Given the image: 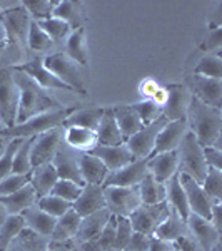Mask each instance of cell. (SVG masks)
Masks as SVG:
<instances>
[{
  "mask_svg": "<svg viewBox=\"0 0 222 251\" xmlns=\"http://www.w3.org/2000/svg\"><path fill=\"white\" fill-rule=\"evenodd\" d=\"M20 214H22L23 221H25V228H29L30 231H34V233L40 234V236L50 240L52 233H54V228H55V223H57L55 218H52L50 214L44 213L37 206V203L32 204L30 208L23 209Z\"/></svg>",
  "mask_w": 222,
  "mask_h": 251,
  "instance_id": "cb8c5ba5",
  "label": "cell"
},
{
  "mask_svg": "<svg viewBox=\"0 0 222 251\" xmlns=\"http://www.w3.org/2000/svg\"><path fill=\"white\" fill-rule=\"evenodd\" d=\"M7 143H9V141H7V139H3V137H0V157H2L3 151H5V148H7Z\"/></svg>",
  "mask_w": 222,
  "mask_h": 251,
  "instance_id": "be15d7a7",
  "label": "cell"
},
{
  "mask_svg": "<svg viewBox=\"0 0 222 251\" xmlns=\"http://www.w3.org/2000/svg\"><path fill=\"white\" fill-rule=\"evenodd\" d=\"M37 206L42 209L44 213L50 214V216L55 218V220H59L60 216H64L67 211H70V209H72V203L64 201L62 198L55 196V194H52V193L47 194V196L39 198Z\"/></svg>",
  "mask_w": 222,
  "mask_h": 251,
  "instance_id": "7bdbcfd3",
  "label": "cell"
},
{
  "mask_svg": "<svg viewBox=\"0 0 222 251\" xmlns=\"http://www.w3.org/2000/svg\"><path fill=\"white\" fill-rule=\"evenodd\" d=\"M222 29L221 27H217L216 30L212 32L211 34V37H209V40H207V47L209 49H216V50H219L221 49V42H222Z\"/></svg>",
  "mask_w": 222,
  "mask_h": 251,
  "instance_id": "91938a15",
  "label": "cell"
},
{
  "mask_svg": "<svg viewBox=\"0 0 222 251\" xmlns=\"http://www.w3.org/2000/svg\"><path fill=\"white\" fill-rule=\"evenodd\" d=\"M114 251H119V250H114Z\"/></svg>",
  "mask_w": 222,
  "mask_h": 251,
  "instance_id": "03108f58",
  "label": "cell"
},
{
  "mask_svg": "<svg viewBox=\"0 0 222 251\" xmlns=\"http://www.w3.org/2000/svg\"><path fill=\"white\" fill-rule=\"evenodd\" d=\"M74 109L68 107H57L52 109V111L42 112V114H37L30 119H27L25 123L15 124L12 127H3L0 131V137L10 141V139H27V137H35L40 136L44 132H48L52 129L62 127L64 123H66L67 116Z\"/></svg>",
  "mask_w": 222,
  "mask_h": 251,
  "instance_id": "277c9868",
  "label": "cell"
},
{
  "mask_svg": "<svg viewBox=\"0 0 222 251\" xmlns=\"http://www.w3.org/2000/svg\"><path fill=\"white\" fill-rule=\"evenodd\" d=\"M132 234H134V229H132V225L129 221V218L124 216H117L115 218V240H114V250L124 251L127 246V243L131 241Z\"/></svg>",
  "mask_w": 222,
  "mask_h": 251,
  "instance_id": "7dc6e473",
  "label": "cell"
},
{
  "mask_svg": "<svg viewBox=\"0 0 222 251\" xmlns=\"http://www.w3.org/2000/svg\"><path fill=\"white\" fill-rule=\"evenodd\" d=\"M187 228L194 241L199 245L202 251H212L214 246L221 243V231L205 218L191 213L187 218Z\"/></svg>",
  "mask_w": 222,
  "mask_h": 251,
  "instance_id": "e0dca14e",
  "label": "cell"
},
{
  "mask_svg": "<svg viewBox=\"0 0 222 251\" xmlns=\"http://www.w3.org/2000/svg\"><path fill=\"white\" fill-rule=\"evenodd\" d=\"M200 186L212 204H222V171L209 168Z\"/></svg>",
  "mask_w": 222,
  "mask_h": 251,
  "instance_id": "b9f144b4",
  "label": "cell"
},
{
  "mask_svg": "<svg viewBox=\"0 0 222 251\" xmlns=\"http://www.w3.org/2000/svg\"><path fill=\"white\" fill-rule=\"evenodd\" d=\"M19 87L14 79V66L9 57L2 54L0 57V123L5 127L17 124L19 112Z\"/></svg>",
  "mask_w": 222,
  "mask_h": 251,
  "instance_id": "5b68a950",
  "label": "cell"
},
{
  "mask_svg": "<svg viewBox=\"0 0 222 251\" xmlns=\"http://www.w3.org/2000/svg\"><path fill=\"white\" fill-rule=\"evenodd\" d=\"M37 22V20H35ZM39 25L40 29H42L48 37L52 39V42L55 44V46H60V44H64L68 37V34H70V27L67 25L64 20L60 19H55V17H48V19H44V20H39Z\"/></svg>",
  "mask_w": 222,
  "mask_h": 251,
  "instance_id": "60d3db41",
  "label": "cell"
},
{
  "mask_svg": "<svg viewBox=\"0 0 222 251\" xmlns=\"http://www.w3.org/2000/svg\"><path fill=\"white\" fill-rule=\"evenodd\" d=\"M149 174L147 159H134L124 168L117 169L114 173H109L102 186H124V188H131V186H139L140 181Z\"/></svg>",
  "mask_w": 222,
  "mask_h": 251,
  "instance_id": "ac0fdd59",
  "label": "cell"
},
{
  "mask_svg": "<svg viewBox=\"0 0 222 251\" xmlns=\"http://www.w3.org/2000/svg\"><path fill=\"white\" fill-rule=\"evenodd\" d=\"M115 117V123L119 126V131L124 137V143L127 139H131L135 132H139L142 129V121H140L139 114L134 109V106H117L112 109Z\"/></svg>",
  "mask_w": 222,
  "mask_h": 251,
  "instance_id": "f546056e",
  "label": "cell"
},
{
  "mask_svg": "<svg viewBox=\"0 0 222 251\" xmlns=\"http://www.w3.org/2000/svg\"><path fill=\"white\" fill-rule=\"evenodd\" d=\"M27 12L30 14L32 20H44L52 17V10H54L55 2L54 0H25L22 2Z\"/></svg>",
  "mask_w": 222,
  "mask_h": 251,
  "instance_id": "bcb514c9",
  "label": "cell"
},
{
  "mask_svg": "<svg viewBox=\"0 0 222 251\" xmlns=\"http://www.w3.org/2000/svg\"><path fill=\"white\" fill-rule=\"evenodd\" d=\"M149 251H176V246H174V243H171V241H162V240H159V238L152 236L151 250Z\"/></svg>",
  "mask_w": 222,
  "mask_h": 251,
  "instance_id": "6f0895ef",
  "label": "cell"
},
{
  "mask_svg": "<svg viewBox=\"0 0 222 251\" xmlns=\"http://www.w3.org/2000/svg\"><path fill=\"white\" fill-rule=\"evenodd\" d=\"M48 243H50L48 238H44L25 228L20 231V234L10 243L5 251H50Z\"/></svg>",
  "mask_w": 222,
  "mask_h": 251,
  "instance_id": "d590c367",
  "label": "cell"
},
{
  "mask_svg": "<svg viewBox=\"0 0 222 251\" xmlns=\"http://www.w3.org/2000/svg\"><path fill=\"white\" fill-rule=\"evenodd\" d=\"M169 206L167 201L157 204H140L139 208H135L134 211L129 214V221L132 225V229L135 233H142L147 236H152L157 226L164 221V218L169 214Z\"/></svg>",
  "mask_w": 222,
  "mask_h": 251,
  "instance_id": "9c48e42d",
  "label": "cell"
},
{
  "mask_svg": "<svg viewBox=\"0 0 222 251\" xmlns=\"http://www.w3.org/2000/svg\"><path fill=\"white\" fill-rule=\"evenodd\" d=\"M177 156H179V169L177 173L185 174L192 177L196 183L202 184L205 174H207V164L204 157V148L199 144L196 136L191 131L184 136L182 143L177 148Z\"/></svg>",
  "mask_w": 222,
  "mask_h": 251,
  "instance_id": "52a82bcc",
  "label": "cell"
},
{
  "mask_svg": "<svg viewBox=\"0 0 222 251\" xmlns=\"http://www.w3.org/2000/svg\"><path fill=\"white\" fill-rule=\"evenodd\" d=\"M90 154L102 161V164L109 169V173H114L129 164L131 161H134L126 143L119 146H95L90 151Z\"/></svg>",
  "mask_w": 222,
  "mask_h": 251,
  "instance_id": "44dd1931",
  "label": "cell"
},
{
  "mask_svg": "<svg viewBox=\"0 0 222 251\" xmlns=\"http://www.w3.org/2000/svg\"><path fill=\"white\" fill-rule=\"evenodd\" d=\"M22 229H25V221L22 214H9L0 228V251L9 248V245L19 236Z\"/></svg>",
  "mask_w": 222,
  "mask_h": 251,
  "instance_id": "f35d334b",
  "label": "cell"
},
{
  "mask_svg": "<svg viewBox=\"0 0 222 251\" xmlns=\"http://www.w3.org/2000/svg\"><path fill=\"white\" fill-rule=\"evenodd\" d=\"M179 174V181L184 188L185 198H187V204L189 209H191L192 214H197L200 218H205V220H211V209H212V203L207 198V194L204 193L202 186L192 179V177L185 176V174Z\"/></svg>",
  "mask_w": 222,
  "mask_h": 251,
  "instance_id": "2e32d148",
  "label": "cell"
},
{
  "mask_svg": "<svg viewBox=\"0 0 222 251\" xmlns=\"http://www.w3.org/2000/svg\"><path fill=\"white\" fill-rule=\"evenodd\" d=\"M106 109L102 107H90V109H74L70 114L67 116L64 127H70V126H77V127H86L90 131H95L102 119Z\"/></svg>",
  "mask_w": 222,
  "mask_h": 251,
  "instance_id": "e575fe53",
  "label": "cell"
},
{
  "mask_svg": "<svg viewBox=\"0 0 222 251\" xmlns=\"http://www.w3.org/2000/svg\"><path fill=\"white\" fill-rule=\"evenodd\" d=\"M20 143H22V139H10L9 143H7L5 151H3L2 157H0V179H3V177L12 174L14 157H15V152H17Z\"/></svg>",
  "mask_w": 222,
  "mask_h": 251,
  "instance_id": "f907efd6",
  "label": "cell"
},
{
  "mask_svg": "<svg viewBox=\"0 0 222 251\" xmlns=\"http://www.w3.org/2000/svg\"><path fill=\"white\" fill-rule=\"evenodd\" d=\"M209 221H211L219 231H222V204H212L211 220Z\"/></svg>",
  "mask_w": 222,
  "mask_h": 251,
  "instance_id": "680465c9",
  "label": "cell"
},
{
  "mask_svg": "<svg viewBox=\"0 0 222 251\" xmlns=\"http://www.w3.org/2000/svg\"><path fill=\"white\" fill-rule=\"evenodd\" d=\"M37 194H35L34 188L29 183L19 191L7 194V196H0V204L7 209L9 214H20L23 209L30 208L32 204L37 203Z\"/></svg>",
  "mask_w": 222,
  "mask_h": 251,
  "instance_id": "1f68e13d",
  "label": "cell"
},
{
  "mask_svg": "<svg viewBox=\"0 0 222 251\" xmlns=\"http://www.w3.org/2000/svg\"><path fill=\"white\" fill-rule=\"evenodd\" d=\"M48 250L50 251H79L75 240L67 241H50L48 243Z\"/></svg>",
  "mask_w": 222,
  "mask_h": 251,
  "instance_id": "11a10c76",
  "label": "cell"
},
{
  "mask_svg": "<svg viewBox=\"0 0 222 251\" xmlns=\"http://www.w3.org/2000/svg\"><path fill=\"white\" fill-rule=\"evenodd\" d=\"M187 121L189 131L196 136L202 148L216 146L221 148V131H222V112L221 109L211 107L200 102L197 97H191L187 107Z\"/></svg>",
  "mask_w": 222,
  "mask_h": 251,
  "instance_id": "7a4b0ae2",
  "label": "cell"
},
{
  "mask_svg": "<svg viewBox=\"0 0 222 251\" xmlns=\"http://www.w3.org/2000/svg\"><path fill=\"white\" fill-rule=\"evenodd\" d=\"M64 143L79 152H90L97 146V134L90 129L70 126L64 127Z\"/></svg>",
  "mask_w": 222,
  "mask_h": 251,
  "instance_id": "f1b7e54d",
  "label": "cell"
},
{
  "mask_svg": "<svg viewBox=\"0 0 222 251\" xmlns=\"http://www.w3.org/2000/svg\"><path fill=\"white\" fill-rule=\"evenodd\" d=\"M189 132L187 121H167V124L162 127V131L159 132L154 146V152L152 154H159V152H171L177 151L179 144L182 143L184 136Z\"/></svg>",
  "mask_w": 222,
  "mask_h": 251,
  "instance_id": "d6986e66",
  "label": "cell"
},
{
  "mask_svg": "<svg viewBox=\"0 0 222 251\" xmlns=\"http://www.w3.org/2000/svg\"><path fill=\"white\" fill-rule=\"evenodd\" d=\"M185 87L189 89L191 96L197 97L200 102L211 107L221 109L222 106V80L202 77V75L191 74L185 80Z\"/></svg>",
  "mask_w": 222,
  "mask_h": 251,
  "instance_id": "7c38bea8",
  "label": "cell"
},
{
  "mask_svg": "<svg viewBox=\"0 0 222 251\" xmlns=\"http://www.w3.org/2000/svg\"><path fill=\"white\" fill-rule=\"evenodd\" d=\"M34 137L22 139L17 152L14 157V166H12V174H29L32 173V163H30V148Z\"/></svg>",
  "mask_w": 222,
  "mask_h": 251,
  "instance_id": "f6af8a7d",
  "label": "cell"
},
{
  "mask_svg": "<svg viewBox=\"0 0 222 251\" xmlns=\"http://www.w3.org/2000/svg\"><path fill=\"white\" fill-rule=\"evenodd\" d=\"M176 251H179V250H176Z\"/></svg>",
  "mask_w": 222,
  "mask_h": 251,
  "instance_id": "003e7915",
  "label": "cell"
},
{
  "mask_svg": "<svg viewBox=\"0 0 222 251\" xmlns=\"http://www.w3.org/2000/svg\"><path fill=\"white\" fill-rule=\"evenodd\" d=\"M27 47L29 50L35 52V54H44V52L54 50L55 44L52 42V39L40 29V25L35 20H32L30 29H29V37H27Z\"/></svg>",
  "mask_w": 222,
  "mask_h": 251,
  "instance_id": "ab89813d",
  "label": "cell"
},
{
  "mask_svg": "<svg viewBox=\"0 0 222 251\" xmlns=\"http://www.w3.org/2000/svg\"><path fill=\"white\" fill-rule=\"evenodd\" d=\"M7 47V37H5V29H3V24L0 20V57H2L3 50Z\"/></svg>",
  "mask_w": 222,
  "mask_h": 251,
  "instance_id": "94428289",
  "label": "cell"
},
{
  "mask_svg": "<svg viewBox=\"0 0 222 251\" xmlns=\"http://www.w3.org/2000/svg\"><path fill=\"white\" fill-rule=\"evenodd\" d=\"M187 234H191L187 228V221L182 220V218L171 208L169 209V214L164 218V221L157 226V229L152 236L159 238V240H162V241L174 243L176 240H179V238H182V236H187Z\"/></svg>",
  "mask_w": 222,
  "mask_h": 251,
  "instance_id": "d4e9b609",
  "label": "cell"
},
{
  "mask_svg": "<svg viewBox=\"0 0 222 251\" xmlns=\"http://www.w3.org/2000/svg\"><path fill=\"white\" fill-rule=\"evenodd\" d=\"M192 74L202 75V77L221 79L222 77V60L219 54H207L202 59H199L197 66L194 67Z\"/></svg>",
  "mask_w": 222,
  "mask_h": 251,
  "instance_id": "ee69618b",
  "label": "cell"
},
{
  "mask_svg": "<svg viewBox=\"0 0 222 251\" xmlns=\"http://www.w3.org/2000/svg\"><path fill=\"white\" fill-rule=\"evenodd\" d=\"M14 79L19 87V112H17V124L25 123L30 117L42 114V112L52 111V109L62 107L59 100L48 91L40 87L34 79L23 74L20 69L14 67Z\"/></svg>",
  "mask_w": 222,
  "mask_h": 251,
  "instance_id": "6da1fadb",
  "label": "cell"
},
{
  "mask_svg": "<svg viewBox=\"0 0 222 251\" xmlns=\"http://www.w3.org/2000/svg\"><path fill=\"white\" fill-rule=\"evenodd\" d=\"M42 59H44V66H45L60 82L66 84L72 92H79V94H82V96L89 94L82 67H80L77 62H74L68 55H66L64 52H50V54Z\"/></svg>",
  "mask_w": 222,
  "mask_h": 251,
  "instance_id": "8992f818",
  "label": "cell"
},
{
  "mask_svg": "<svg viewBox=\"0 0 222 251\" xmlns=\"http://www.w3.org/2000/svg\"><path fill=\"white\" fill-rule=\"evenodd\" d=\"M7 216H9V213H7V209L3 208L2 204H0V228H2V225H3V221L7 220Z\"/></svg>",
  "mask_w": 222,
  "mask_h": 251,
  "instance_id": "6125c7cd",
  "label": "cell"
},
{
  "mask_svg": "<svg viewBox=\"0 0 222 251\" xmlns=\"http://www.w3.org/2000/svg\"><path fill=\"white\" fill-rule=\"evenodd\" d=\"M30 176V186L34 188L37 198L47 196V194L52 193V188L55 186V183L59 181L57 171H55L54 164H40L32 168Z\"/></svg>",
  "mask_w": 222,
  "mask_h": 251,
  "instance_id": "83f0119b",
  "label": "cell"
},
{
  "mask_svg": "<svg viewBox=\"0 0 222 251\" xmlns=\"http://www.w3.org/2000/svg\"><path fill=\"white\" fill-rule=\"evenodd\" d=\"M29 183L30 176H27V174H10V176L0 179V196H7V194L19 191Z\"/></svg>",
  "mask_w": 222,
  "mask_h": 251,
  "instance_id": "816d5d0a",
  "label": "cell"
},
{
  "mask_svg": "<svg viewBox=\"0 0 222 251\" xmlns=\"http://www.w3.org/2000/svg\"><path fill=\"white\" fill-rule=\"evenodd\" d=\"M52 17L64 20V22L70 27V30L84 27V22H86L84 12L80 9V3L72 2V0H60V2H55L54 10H52Z\"/></svg>",
  "mask_w": 222,
  "mask_h": 251,
  "instance_id": "836d02e7",
  "label": "cell"
},
{
  "mask_svg": "<svg viewBox=\"0 0 222 251\" xmlns=\"http://www.w3.org/2000/svg\"><path fill=\"white\" fill-rule=\"evenodd\" d=\"M62 143H64V126L57 129H52L48 132H44L40 136H35L30 148L32 168L52 163Z\"/></svg>",
  "mask_w": 222,
  "mask_h": 251,
  "instance_id": "8fae6325",
  "label": "cell"
},
{
  "mask_svg": "<svg viewBox=\"0 0 222 251\" xmlns=\"http://www.w3.org/2000/svg\"><path fill=\"white\" fill-rule=\"evenodd\" d=\"M79 169L84 184H104L109 176V169L102 164V161L92 156L90 152H80Z\"/></svg>",
  "mask_w": 222,
  "mask_h": 251,
  "instance_id": "484cf974",
  "label": "cell"
},
{
  "mask_svg": "<svg viewBox=\"0 0 222 251\" xmlns=\"http://www.w3.org/2000/svg\"><path fill=\"white\" fill-rule=\"evenodd\" d=\"M79 156H80L79 151L68 148L66 143L60 144L57 154H55L54 161H52L55 171H57L59 179L74 181V183L84 186L82 176H80V169H79Z\"/></svg>",
  "mask_w": 222,
  "mask_h": 251,
  "instance_id": "9a60e30c",
  "label": "cell"
},
{
  "mask_svg": "<svg viewBox=\"0 0 222 251\" xmlns=\"http://www.w3.org/2000/svg\"><path fill=\"white\" fill-rule=\"evenodd\" d=\"M167 100L162 107V117L167 121H180L187 116V107L191 102V92L182 84H171L165 87Z\"/></svg>",
  "mask_w": 222,
  "mask_h": 251,
  "instance_id": "5bb4252c",
  "label": "cell"
},
{
  "mask_svg": "<svg viewBox=\"0 0 222 251\" xmlns=\"http://www.w3.org/2000/svg\"><path fill=\"white\" fill-rule=\"evenodd\" d=\"M204 157H205V164H207V168L219 169V171H222V151H221V148H216V146L204 148Z\"/></svg>",
  "mask_w": 222,
  "mask_h": 251,
  "instance_id": "db71d44e",
  "label": "cell"
},
{
  "mask_svg": "<svg viewBox=\"0 0 222 251\" xmlns=\"http://www.w3.org/2000/svg\"><path fill=\"white\" fill-rule=\"evenodd\" d=\"M0 20L5 29L7 37V47L3 52H15L14 67L20 66L27 60V54H29V47H27V37H29V29L32 24V17L27 12L22 3L15 7H9V9L0 10Z\"/></svg>",
  "mask_w": 222,
  "mask_h": 251,
  "instance_id": "3957f363",
  "label": "cell"
},
{
  "mask_svg": "<svg viewBox=\"0 0 222 251\" xmlns=\"http://www.w3.org/2000/svg\"><path fill=\"white\" fill-rule=\"evenodd\" d=\"M3 127H5V126H3L2 123H0V131H2V129H3Z\"/></svg>",
  "mask_w": 222,
  "mask_h": 251,
  "instance_id": "e7e4bbea",
  "label": "cell"
},
{
  "mask_svg": "<svg viewBox=\"0 0 222 251\" xmlns=\"http://www.w3.org/2000/svg\"><path fill=\"white\" fill-rule=\"evenodd\" d=\"M17 69L27 74L30 79H34L40 87H44L45 91H70L66 84L60 82V80L52 74L48 69L44 66V59L40 55H35L34 59H27L23 64L15 66Z\"/></svg>",
  "mask_w": 222,
  "mask_h": 251,
  "instance_id": "4fadbf2b",
  "label": "cell"
},
{
  "mask_svg": "<svg viewBox=\"0 0 222 251\" xmlns=\"http://www.w3.org/2000/svg\"><path fill=\"white\" fill-rule=\"evenodd\" d=\"M80 220H82V218H80L74 209H70V211H67L64 216H60L57 223H55V228L50 236V241L75 240V234L79 231Z\"/></svg>",
  "mask_w": 222,
  "mask_h": 251,
  "instance_id": "8d00e7d4",
  "label": "cell"
},
{
  "mask_svg": "<svg viewBox=\"0 0 222 251\" xmlns=\"http://www.w3.org/2000/svg\"><path fill=\"white\" fill-rule=\"evenodd\" d=\"M82 188L84 186L74 183V181L59 179L54 188H52V194H55V196L62 198L64 201H68V203L74 204L75 200H77L80 196V193H82Z\"/></svg>",
  "mask_w": 222,
  "mask_h": 251,
  "instance_id": "c3c4849f",
  "label": "cell"
},
{
  "mask_svg": "<svg viewBox=\"0 0 222 251\" xmlns=\"http://www.w3.org/2000/svg\"><path fill=\"white\" fill-rule=\"evenodd\" d=\"M106 208V198H104V186L102 184H84L82 193L72 204V209L80 218L100 211Z\"/></svg>",
  "mask_w": 222,
  "mask_h": 251,
  "instance_id": "ffe728a7",
  "label": "cell"
},
{
  "mask_svg": "<svg viewBox=\"0 0 222 251\" xmlns=\"http://www.w3.org/2000/svg\"><path fill=\"white\" fill-rule=\"evenodd\" d=\"M151 240H152V236L134 231L131 241L127 243V246L124 251H149L151 250Z\"/></svg>",
  "mask_w": 222,
  "mask_h": 251,
  "instance_id": "f5cc1de1",
  "label": "cell"
},
{
  "mask_svg": "<svg viewBox=\"0 0 222 251\" xmlns=\"http://www.w3.org/2000/svg\"><path fill=\"white\" fill-rule=\"evenodd\" d=\"M132 106H134L144 126L154 123L155 119H159V117L162 116V107L157 106L154 100H151V99L140 100V102H135V104H132Z\"/></svg>",
  "mask_w": 222,
  "mask_h": 251,
  "instance_id": "681fc988",
  "label": "cell"
},
{
  "mask_svg": "<svg viewBox=\"0 0 222 251\" xmlns=\"http://www.w3.org/2000/svg\"><path fill=\"white\" fill-rule=\"evenodd\" d=\"M64 54L68 55L74 62H77L80 67L89 66V47L84 27H79L68 34L67 40L64 42Z\"/></svg>",
  "mask_w": 222,
  "mask_h": 251,
  "instance_id": "4316f807",
  "label": "cell"
},
{
  "mask_svg": "<svg viewBox=\"0 0 222 251\" xmlns=\"http://www.w3.org/2000/svg\"><path fill=\"white\" fill-rule=\"evenodd\" d=\"M167 124V119L160 116L154 123L142 126L139 132H135L131 139L126 141V146L131 152L132 159H149L154 152V146L157 141V136L162 131V127Z\"/></svg>",
  "mask_w": 222,
  "mask_h": 251,
  "instance_id": "30bf717a",
  "label": "cell"
},
{
  "mask_svg": "<svg viewBox=\"0 0 222 251\" xmlns=\"http://www.w3.org/2000/svg\"><path fill=\"white\" fill-rule=\"evenodd\" d=\"M165 189H167V194H165V201L169 203L174 211L179 214L182 220L187 221L189 214H191V209H189L187 204V198H185L184 188L179 181V174H174L171 179L165 183Z\"/></svg>",
  "mask_w": 222,
  "mask_h": 251,
  "instance_id": "d6a6232c",
  "label": "cell"
},
{
  "mask_svg": "<svg viewBox=\"0 0 222 251\" xmlns=\"http://www.w3.org/2000/svg\"><path fill=\"white\" fill-rule=\"evenodd\" d=\"M111 218H112V214L107 208L89 214V216H84L82 220H80L79 231L75 234V241L84 243V241L95 240V238L104 231V228H106V225Z\"/></svg>",
  "mask_w": 222,
  "mask_h": 251,
  "instance_id": "603a6c76",
  "label": "cell"
},
{
  "mask_svg": "<svg viewBox=\"0 0 222 251\" xmlns=\"http://www.w3.org/2000/svg\"><path fill=\"white\" fill-rule=\"evenodd\" d=\"M160 86L155 82V80H152V79H147V80H144L142 84H140V94H144L147 99H152V97L155 96V92L159 91Z\"/></svg>",
  "mask_w": 222,
  "mask_h": 251,
  "instance_id": "9f6ffc18",
  "label": "cell"
},
{
  "mask_svg": "<svg viewBox=\"0 0 222 251\" xmlns=\"http://www.w3.org/2000/svg\"><path fill=\"white\" fill-rule=\"evenodd\" d=\"M139 188V194H140V201L142 204H157L165 201V194H167V189H165V184L159 183L151 173L140 181V184L137 186Z\"/></svg>",
  "mask_w": 222,
  "mask_h": 251,
  "instance_id": "74e56055",
  "label": "cell"
},
{
  "mask_svg": "<svg viewBox=\"0 0 222 251\" xmlns=\"http://www.w3.org/2000/svg\"><path fill=\"white\" fill-rule=\"evenodd\" d=\"M104 198H106V208L112 216H124L129 214L142 204L137 186L124 188V186H104Z\"/></svg>",
  "mask_w": 222,
  "mask_h": 251,
  "instance_id": "ba28073f",
  "label": "cell"
},
{
  "mask_svg": "<svg viewBox=\"0 0 222 251\" xmlns=\"http://www.w3.org/2000/svg\"><path fill=\"white\" fill-rule=\"evenodd\" d=\"M97 146H119L124 144V137L119 131V126L115 123V117L112 109H106L102 119L95 129Z\"/></svg>",
  "mask_w": 222,
  "mask_h": 251,
  "instance_id": "4dcf8cb0",
  "label": "cell"
},
{
  "mask_svg": "<svg viewBox=\"0 0 222 251\" xmlns=\"http://www.w3.org/2000/svg\"><path fill=\"white\" fill-rule=\"evenodd\" d=\"M147 168L149 173L159 183L165 184L177 173V169H179V156H177V151L152 154L147 159Z\"/></svg>",
  "mask_w": 222,
  "mask_h": 251,
  "instance_id": "7402d4cb",
  "label": "cell"
}]
</instances>
